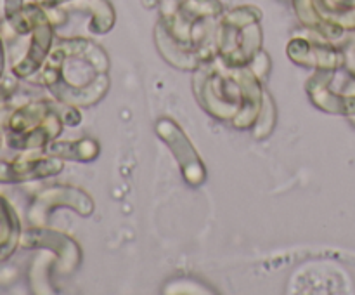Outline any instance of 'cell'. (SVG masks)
Returning <instances> with one entry per match:
<instances>
[{"instance_id": "6da1fadb", "label": "cell", "mask_w": 355, "mask_h": 295, "mask_svg": "<svg viewBox=\"0 0 355 295\" xmlns=\"http://www.w3.org/2000/svg\"><path fill=\"white\" fill-rule=\"evenodd\" d=\"M38 82L66 106H94L110 89V58L87 37L55 38Z\"/></svg>"}, {"instance_id": "7a4b0ae2", "label": "cell", "mask_w": 355, "mask_h": 295, "mask_svg": "<svg viewBox=\"0 0 355 295\" xmlns=\"http://www.w3.org/2000/svg\"><path fill=\"white\" fill-rule=\"evenodd\" d=\"M193 89L207 113L238 130L255 127L266 101L262 78L250 66L231 68L218 58L194 69Z\"/></svg>"}, {"instance_id": "30bf717a", "label": "cell", "mask_w": 355, "mask_h": 295, "mask_svg": "<svg viewBox=\"0 0 355 295\" xmlns=\"http://www.w3.org/2000/svg\"><path fill=\"white\" fill-rule=\"evenodd\" d=\"M21 219L6 196L0 194V262L9 259L21 246Z\"/></svg>"}, {"instance_id": "7c38bea8", "label": "cell", "mask_w": 355, "mask_h": 295, "mask_svg": "<svg viewBox=\"0 0 355 295\" xmlns=\"http://www.w3.org/2000/svg\"><path fill=\"white\" fill-rule=\"evenodd\" d=\"M69 9L90 12V31L97 35L107 33L113 28L114 9L110 0H73L68 3Z\"/></svg>"}, {"instance_id": "5bb4252c", "label": "cell", "mask_w": 355, "mask_h": 295, "mask_svg": "<svg viewBox=\"0 0 355 295\" xmlns=\"http://www.w3.org/2000/svg\"><path fill=\"white\" fill-rule=\"evenodd\" d=\"M276 125V106L272 103V97L266 92V101H263V108H262V113H260L259 120L255 124V134L257 139H262L267 137L272 130V127Z\"/></svg>"}, {"instance_id": "ba28073f", "label": "cell", "mask_w": 355, "mask_h": 295, "mask_svg": "<svg viewBox=\"0 0 355 295\" xmlns=\"http://www.w3.org/2000/svg\"><path fill=\"white\" fill-rule=\"evenodd\" d=\"M64 162L51 155H24L14 160H0V183L17 184L58 176Z\"/></svg>"}, {"instance_id": "277c9868", "label": "cell", "mask_w": 355, "mask_h": 295, "mask_svg": "<svg viewBox=\"0 0 355 295\" xmlns=\"http://www.w3.org/2000/svg\"><path fill=\"white\" fill-rule=\"evenodd\" d=\"M23 10L33 23V30L30 33V45L26 49V54L12 66V75L16 78H31L40 71L51 54L55 40V24L49 16V10L35 0L24 3Z\"/></svg>"}, {"instance_id": "ac0fdd59", "label": "cell", "mask_w": 355, "mask_h": 295, "mask_svg": "<svg viewBox=\"0 0 355 295\" xmlns=\"http://www.w3.org/2000/svg\"><path fill=\"white\" fill-rule=\"evenodd\" d=\"M2 144H3V132L2 128H0V149H2Z\"/></svg>"}, {"instance_id": "e0dca14e", "label": "cell", "mask_w": 355, "mask_h": 295, "mask_svg": "<svg viewBox=\"0 0 355 295\" xmlns=\"http://www.w3.org/2000/svg\"><path fill=\"white\" fill-rule=\"evenodd\" d=\"M3 68H6V51H3L2 38H0V80L3 76Z\"/></svg>"}, {"instance_id": "3957f363", "label": "cell", "mask_w": 355, "mask_h": 295, "mask_svg": "<svg viewBox=\"0 0 355 295\" xmlns=\"http://www.w3.org/2000/svg\"><path fill=\"white\" fill-rule=\"evenodd\" d=\"M262 10L239 6L220 16L217 26V58L231 68H243L262 51Z\"/></svg>"}, {"instance_id": "9a60e30c", "label": "cell", "mask_w": 355, "mask_h": 295, "mask_svg": "<svg viewBox=\"0 0 355 295\" xmlns=\"http://www.w3.org/2000/svg\"><path fill=\"white\" fill-rule=\"evenodd\" d=\"M24 6V0H3V14H6V19L12 17L14 14L19 12Z\"/></svg>"}, {"instance_id": "5b68a950", "label": "cell", "mask_w": 355, "mask_h": 295, "mask_svg": "<svg viewBox=\"0 0 355 295\" xmlns=\"http://www.w3.org/2000/svg\"><path fill=\"white\" fill-rule=\"evenodd\" d=\"M156 132L179 162L186 183L191 186H201L207 180V167L203 165L193 142L184 134L180 125H177L172 118H159L156 121Z\"/></svg>"}, {"instance_id": "4fadbf2b", "label": "cell", "mask_w": 355, "mask_h": 295, "mask_svg": "<svg viewBox=\"0 0 355 295\" xmlns=\"http://www.w3.org/2000/svg\"><path fill=\"white\" fill-rule=\"evenodd\" d=\"M290 2L300 23L307 30L318 31V28L321 26V17H319L318 10H315L314 0H290Z\"/></svg>"}, {"instance_id": "52a82bcc", "label": "cell", "mask_w": 355, "mask_h": 295, "mask_svg": "<svg viewBox=\"0 0 355 295\" xmlns=\"http://www.w3.org/2000/svg\"><path fill=\"white\" fill-rule=\"evenodd\" d=\"M21 246L23 248H49L58 255L59 267L62 273H69L78 266L82 259L76 242H73L68 235L55 229H49L45 226H31L24 229L21 235Z\"/></svg>"}, {"instance_id": "9c48e42d", "label": "cell", "mask_w": 355, "mask_h": 295, "mask_svg": "<svg viewBox=\"0 0 355 295\" xmlns=\"http://www.w3.org/2000/svg\"><path fill=\"white\" fill-rule=\"evenodd\" d=\"M312 37H293L288 42V58L300 66H314L318 69H335L338 66V51L331 44Z\"/></svg>"}, {"instance_id": "d6986e66", "label": "cell", "mask_w": 355, "mask_h": 295, "mask_svg": "<svg viewBox=\"0 0 355 295\" xmlns=\"http://www.w3.org/2000/svg\"><path fill=\"white\" fill-rule=\"evenodd\" d=\"M286 2H288V0H286Z\"/></svg>"}, {"instance_id": "8992f818", "label": "cell", "mask_w": 355, "mask_h": 295, "mask_svg": "<svg viewBox=\"0 0 355 295\" xmlns=\"http://www.w3.org/2000/svg\"><path fill=\"white\" fill-rule=\"evenodd\" d=\"M59 207H69L80 215H90L94 212V201L85 191L71 186H52L37 194L28 210L31 226H45L52 210Z\"/></svg>"}, {"instance_id": "8fae6325", "label": "cell", "mask_w": 355, "mask_h": 295, "mask_svg": "<svg viewBox=\"0 0 355 295\" xmlns=\"http://www.w3.org/2000/svg\"><path fill=\"white\" fill-rule=\"evenodd\" d=\"M44 153L45 155L58 156L61 160L92 162L99 155V142L90 137L76 139V141H52L44 149Z\"/></svg>"}, {"instance_id": "2e32d148", "label": "cell", "mask_w": 355, "mask_h": 295, "mask_svg": "<svg viewBox=\"0 0 355 295\" xmlns=\"http://www.w3.org/2000/svg\"><path fill=\"white\" fill-rule=\"evenodd\" d=\"M35 2L40 3L42 7H45V9H54V7L68 6V3L73 2V0H35Z\"/></svg>"}]
</instances>
